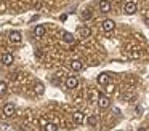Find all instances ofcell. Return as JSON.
Masks as SVG:
<instances>
[{
  "label": "cell",
  "instance_id": "1",
  "mask_svg": "<svg viewBox=\"0 0 149 131\" xmlns=\"http://www.w3.org/2000/svg\"><path fill=\"white\" fill-rule=\"evenodd\" d=\"M136 11H138V5H136L135 2H132V0H128V2L125 3V6H123V13L132 16V15H135Z\"/></svg>",
  "mask_w": 149,
  "mask_h": 131
},
{
  "label": "cell",
  "instance_id": "2",
  "mask_svg": "<svg viewBox=\"0 0 149 131\" xmlns=\"http://www.w3.org/2000/svg\"><path fill=\"white\" fill-rule=\"evenodd\" d=\"M45 34H47V27L43 24H37L36 27H34V37L36 38H42Z\"/></svg>",
  "mask_w": 149,
  "mask_h": 131
},
{
  "label": "cell",
  "instance_id": "3",
  "mask_svg": "<svg viewBox=\"0 0 149 131\" xmlns=\"http://www.w3.org/2000/svg\"><path fill=\"white\" fill-rule=\"evenodd\" d=\"M101 27H103L104 32H112L114 29H116V22H114L112 19H104L103 24H101Z\"/></svg>",
  "mask_w": 149,
  "mask_h": 131
},
{
  "label": "cell",
  "instance_id": "4",
  "mask_svg": "<svg viewBox=\"0 0 149 131\" xmlns=\"http://www.w3.org/2000/svg\"><path fill=\"white\" fill-rule=\"evenodd\" d=\"M64 85H66V88H69V89H74V88H77L79 86V80H77V77H68L66 78V82H64Z\"/></svg>",
  "mask_w": 149,
  "mask_h": 131
},
{
  "label": "cell",
  "instance_id": "5",
  "mask_svg": "<svg viewBox=\"0 0 149 131\" xmlns=\"http://www.w3.org/2000/svg\"><path fill=\"white\" fill-rule=\"evenodd\" d=\"M8 38H10L11 43H21L23 35H21V32H18V30H11L10 34H8Z\"/></svg>",
  "mask_w": 149,
  "mask_h": 131
},
{
  "label": "cell",
  "instance_id": "6",
  "mask_svg": "<svg viewBox=\"0 0 149 131\" xmlns=\"http://www.w3.org/2000/svg\"><path fill=\"white\" fill-rule=\"evenodd\" d=\"M15 112H16V107H15V104H11V102L5 104V107H3V115H5V117H13Z\"/></svg>",
  "mask_w": 149,
  "mask_h": 131
},
{
  "label": "cell",
  "instance_id": "7",
  "mask_svg": "<svg viewBox=\"0 0 149 131\" xmlns=\"http://www.w3.org/2000/svg\"><path fill=\"white\" fill-rule=\"evenodd\" d=\"M98 6H100V11L101 13H109L111 11V2H109V0H100Z\"/></svg>",
  "mask_w": 149,
  "mask_h": 131
},
{
  "label": "cell",
  "instance_id": "8",
  "mask_svg": "<svg viewBox=\"0 0 149 131\" xmlns=\"http://www.w3.org/2000/svg\"><path fill=\"white\" fill-rule=\"evenodd\" d=\"M111 82V73L107 72H101L100 75H98V83L100 85H106V83Z\"/></svg>",
  "mask_w": 149,
  "mask_h": 131
},
{
  "label": "cell",
  "instance_id": "9",
  "mask_svg": "<svg viewBox=\"0 0 149 131\" xmlns=\"http://www.w3.org/2000/svg\"><path fill=\"white\" fill-rule=\"evenodd\" d=\"M98 105H100L101 109H107L111 105V99L107 98V96H100V99H98Z\"/></svg>",
  "mask_w": 149,
  "mask_h": 131
},
{
  "label": "cell",
  "instance_id": "10",
  "mask_svg": "<svg viewBox=\"0 0 149 131\" xmlns=\"http://www.w3.org/2000/svg\"><path fill=\"white\" fill-rule=\"evenodd\" d=\"M71 69L74 70V72H79V70L84 69V62H82L80 59H72L71 61Z\"/></svg>",
  "mask_w": 149,
  "mask_h": 131
},
{
  "label": "cell",
  "instance_id": "11",
  "mask_svg": "<svg viewBox=\"0 0 149 131\" xmlns=\"http://www.w3.org/2000/svg\"><path fill=\"white\" fill-rule=\"evenodd\" d=\"M13 61H15V58L11 53H5L3 56H2V64H3V66H11Z\"/></svg>",
  "mask_w": 149,
  "mask_h": 131
},
{
  "label": "cell",
  "instance_id": "12",
  "mask_svg": "<svg viewBox=\"0 0 149 131\" xmlns=\"http://www.w3.org/2000/svg\"><path fill=\"white\" fill-rule=\"evenodd\" d=\"M72 118H74V123H77V125H82L85 121V117H84V114H82L80 110L74 112V114H72Z\"/></svg>",
  "mask_w": 149,
  "mask_h": 131
},
{
  "label": "cell",
  "instance_id": "13",
  "mask_svg": "<svg viewBox=\"0 0 149 131\" xmlns=\"http://www.w3.org/2000/svg\"><path fill=\"white\" fill-rule=\"evenodd\" d=\"M63 40H64L66 43H74L75 37L71 34V32H63Z\"/></svg>",
  "mask_w": 149,
  "mask_h": 131
},
{
  "label": "cell",
  "instance_id": "14",
  "mask_svg": "<svg viewBox=\"0 0 149 131\" xmlns=\"http://www.w3.org/2000/svg\"><path fill=\"white\" fill-rule=\"evenodd\" d=\"M80 35H82V37H85V38L90 37V35H91V29L88 27V26H84V27H80Z\"/></svg>",
  "mask_w": 149,
  "mask_h": 131
},
{
  "label": "cell",
  "instance_id": "15",
  "mask_svg": "<svg viewBox=\"0 0 149 131\" xmlns=\"http://www.w3.org/2000/svg\"><path fill=\"white\" fill-rule=\"evenodd\" d=\"M36 93H37L39 96H42L43 93H45V86H43L42 82H37V83H36Z\"/></svg>",
  "mask_w": 149,
  "mask_h": 131
},
{
  "label": "cell",
  "instance_id": "16",
  "mask_svg": "<svg viewBox=\"0 0 149 131\" xmlns=\"http://www.w3.org/2000/svg\"><path fill=\"white\" fill-rule=\"evenodd\" d=\"M7 91H8V85L5 82H0V96L7 94Z\"/></svg>",
  "mask_w": 149,
  "mask_h": 131
},
{
  "label": "cell",
  "instance_id": "17",
  "mask_svg": "<svg viewBox=\"0 0 149 131\" xmlns=\"http://www.w3.org/2000/svg\"><path fill=\"white\" fill-rule=\"evenodd\" d=\"M58 130V126H56L55 123H47L45 126H43V131H56Z\"/></svg>",
  "mask_w": 149,
  "mask_h": 131
},
{
  "label": "cell",
  "instance_id": "18",
  "mask_svg": "<svg viewBox=\"0 0 149 131\" xmlns=\"http://www.w3.org/2000/svg\"><path fill=\"white\" fill-rule=\"evenodd\" d=\"M87 123L90 125V126H95V125L98 123V118L95 117V115H91V117H88V120H87Z\"/></svg>",
  "mask_w": 149,
  "mask_h": 131
},
{
  "label": "cell",
  "instance_id": "19",
  "mask_svg": "<svg viewBox=\"0 0 149 131\" xmlns=\"http://www.w3.org/2000/svg\"><path fill=\"white\" fill-rule=\"evenodd\" d=\"M82 18H84V19H90V18H91V13L87 10V11H84V13H82Z\"/></svg>",
  "mask_w": 149,
  "mask_h": 131
},
{
  "label": "cell",
  "instance_id": "20",
  "mask_svg": "<svg viewBox=\"0 0 149 131\" xmlns=\"http://www.w3.org/2000/svg\"><path fill=\"white\" fill-rule=\"evenodd\" d=\"M138 131H146V130H144V128H139V130H138Z\"/></svg>",
  "mask_w": 149,
  "mask_h": 131
}]
</instances>
